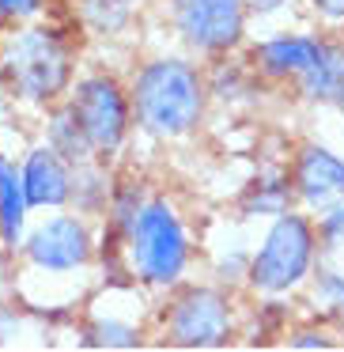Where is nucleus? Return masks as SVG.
Returning <instances> with one entry per match:
<instances>
[{
	"label": "nucleus",
	"instance_id": "nucleus-1",
	"mask_svg": "<svg viewBox=\"0 0 344 352\" xmlns=\"http://www.w3.org/2000/svg\"><path fill=\"white\" fill-rule=\"evenodd\" d=\"M133 107L148 133L155 137H182L205 114V80L185 61H152L137 76Z\"/></svg>",
	"mask_w": 344,
	"mask_h": 352
},
{
	"label": "nucleus",
	"instance_id": "nucleus-2",
	"mask_svg": "<svg viewBox=\"0 0 344 352\" xmlns=\"http://www.w3.org/2000/svg\"><path fill=\"white\" fill-rule=\"evenodd\" d=\"M125 250L133 273L144 284H174L190 258L182 220L167 201H144L133 208L125 223Z\"/></svg>",
	"mask_w": 344,
	"mask_h": 352
},
{
	"label": "nucleus",
	"instance_id": "nucleus-3",
	"mask_svg": "<svg viewBox=\"0 0 344 352\" xmlns=\"http://www.w3.org/2000/svg\"><path fill=\"white\" fill-rule=\"evenodd\" d=\"M0 72L19 99L54 102L72 80V57L57 34L42 31V27H27L4 42Z\"/></svg>",
	"mask_w": 344,
	"mask_h": 352
},
{
	"label": "nucleus",
	"instance_id": "nucleus-4",
	"mask_svg": "<svg viewBox=\"0 0 344 352\" xmlns=\"http://www.w3.org/2000/svg\"><path fill=\"white\" fill-rule=\"evenodd\" d=\"M314 261V228L306 216L280 212L268 228L261 250L250 261V284L261 292H288L310 273Z\"/></svg>",
	"mask_w": 344,
	"mask_h": 352
},
{
	"label": "nucleus",
	"instance_id": "nucleus-5",
	"mask_svg": "<svg viewBox=\"0 0 344 352\" xmlns=\"http://www.w3.org/2000/svg\"><path fill=\"white\" fill-rule=\"evenodd\" d=\"M69 114L80 125L91 152H114L129 133V99L110 76H87L69 99Z\"/></svg>",
	"mask_w": 344,
	"mask_h": 352
},
{
	"label": "nucleus",
	"instance_id": "nucleus-6",
	"mask_svg": "<svg viewBox=\"0 0 344 352\" xmlns=\"http://www.w3.org/2000/svg\"><path fill=\"white\" fill-rule=\"evenodd\" d=\"M174 27L193 50L223 54L242 38V0H174Z\"/></svg>",
	"mask_w": 344,
	"mask_h": 352
},
{
	"label": "nucleus",
	"instance_id": "nucleus-7",
	"mask_svg": "<svg viewBox=\"0 0 344 352\" xmlns=\"http://www.w3.org/2000/svg\"><path fill=\"white\" fill-rule=\"evenodd\" d=\"M231 333V307L220 292L193 288L174 303L170 314V341L182 349H216Z\"/></svg>",
	"mask_w": 344,
	"mask_h": 352
},
{
	"label": "nucleus",
	"instance_id": "nucleus-8",
	"mask_svg": "<svg viewBox=\"0 0 344 352\" xmlns=\"http://www.w3.org/2000/svg\"><path fill=\"white\" fill-rule=\"evenodd\" d=\"M27 258L38 269H49V273L84 269L91 261V235H87L84 220H76V216H54V220L38 223L31 231Z\"/></svg>",
	"mask_w": 344,
	"mask_h": 352
},
{
	"label": "nucleus",
	"instance_id": "nucleus-9",
	"mask_svg": "<svg viewBox=\"0 0 344 352\" xmlns=\"http://www.w3.org/2000/svg\"><path fill=\"white\" fill-rule=\"evenodd\" d=\"M23 178V193L31 208H61L72 197V175H69V160L57 148L42 144L19 167Z\"/></svg>",
	"mask_w": 344,
	"mask_h": 352
},
{
	"label": "nucleus",
	"instance_id": "nucleus-10",
	"mask_svg": "<svg viewBox=\"0 0 344 352\" xmlns=\"http://www.w3.org/2000/svg\"><path fill=\"white\" fill-rule=\"evenodd\" d=\"M295 190L310 205H325V201L344 197V160L333 155L329 148L306 144L295 163Z\"/></svg>",
	"mask_w": 344,
	"mask_h": 352
},
{
	"label": "nucleus",
	"instance_id": "nucleus-11",
	"mask_svg": "<svg viewBox=\"0 0 344 352\" xmlns=\"http://www.w3.org/2000/svg\"><path fill=\"white\" fill-rule=\"evenodd\" d=\"M27 193H23V178L19 167L0 155V246L16 250L23 243V228H27Z\"/></svg>",
	"mask_w": 344,
	"mask_h": 352
},
{
	"label": "nucleus",
	"instance_id": "nucleus-12",
	"mask_svg": "<svg viewBox=\"0 0 344 352\" xmlns=\"http://www.w3.org/2000/svg\"><path fill=\"white\" fill-rule=\"evenodd\" d=\"M299 87L306 99H321V102H336L344 95V50L321 42L318 57L299 72Z\"/></svg>",
	"mask_w": 344,
	"mask_h": 352
},
{
	"label": "nucleus",
	"instance_id": "nucleus-13",
	"mask_svg": "<svg viewBox=\"0 0 344 352\" xmlns=\"http://www.w3.org/2000/svg\"><path fill=\"white\" fill-rule=\"evenodd\" d=\"M318 38H273L257 50V61L268 76H299L318 57Z\"/></svg>",
	"mask_w": 344,
	"mask_h": 352
},
{
	"label": "nucleus",
	"instance_id": "nucleus-14",
	"mask_svg": "<svg viewBox=\"0 0 344 352\" xmlns=\"http://www.w3.org/2000/svg\"><path fill=\"white\" fill-rule=\"evenodd\" d=\"M49 148H57V152H61L69 163H80V160H87V155H91V148H87L80 125L72 122L69 107H65L61 114L54 118V125H49Z\"/></svg>",
	"mask_w": 344,
	"mask_h": 352
},
{
	"label": "nucleus",
	"instance_id": "nucleus-15",
	"mask_svg": "<svg viewBox=\"0 0 344 352\" xmlns=\"http://www.w3.org/2000/svg\"><path fill=\"white\" fill-rule=\"evenodd\" d=\"M87 344H106V349H137L140 333L133 326H117V322H99L91 329V341Z\"/></svg>",
	"mask_w": 344,
	"mask_h": 352
},
{
	"label": "nucleus",
	"instance_id": "nucleus-16",
	"mask_svg": "<svg viewBox=\"0 0 344 352\" xmlns=\"http://www.w3.org/2000/svg\"><path fill=\"white\" fill-rule=\"evenodd\" d=\"M42 12V0H0V19L4 23H23Z\"/></svg>",
	"mask_w": 344,
	"mask_h": 352
},
{
	"label": "nucleus",
	"instance_id": "nucleus-17",
	"mask_svg": "<svg viewBox=\"0 0 344 352\" xmlns=\"http://www.w3.org/2000/svg\"><path fill=\"white\" fill-rule=\"evenodd\" d=\"M318 292H321V299H329V307L344 311V276H336V273H321Z\"/></svg>",
	"mask_w": 344,
	"mask_h": 352
},
{
	"label": "nucleus",
	"instance_id": "nucleus-18",
	"mask_svg": "<svg viewBox=\"0 0 344 352\" xmlns=\"http://www.w3.org/2000/svg\"><path fill=\"white\" fill-rule=\"evenodd\" d=\"M310 4L325 19H333V23H341V19H344V0H310Z\"/></svg>",
	"mask_w": 344,
	"mask_h": 352
},
{
	"label": "nucleus",
	"instance_id": "nucleus-19",
	"mask_svg": "<svg viewBox=\"0 0 344 352\" xmlns=\"http://www.w3.org/2000/svg\"><path fill=\"white\" fill-rule=\"evenodd\" d=\"M321 231H325L329 239L344 235V208H333V212L325 216V223H321Z\"/></svg>",
	"mask_w": 344,
	"mask_h": 352
},
{
	"label": "nucleus",
	"instance_id": "nucleus-20",
	"mask_svg": "<svg viewBox=\"0 0 344 352\" xmlns=\"http://www.w3.org/2000/svg\"><path fill=\"white\" fill-rule=\"evenodd\" d=\"M291 344H295V349H314V344H318V349H329V341H321V337H314V333H299Z\"/></svg>",
	"mask_w": 344,
	"mask_h": 352
},
{
	"label": "nucleus",
	"instance_id": "nucleus-21",
	"mask_svg": "<svg viewBox=\"0 0 344 352\" xmlns=\"http://www.w3.org/2000/svg\"><path fill=\"white\" fill-rule=\"evenodd\" d=\"M336 102H341V110H344V95H341V99H336Z\"/></svg>",
	"mask_w": 344,
	"mask_h": 352
},
{
	"label": "nucleus",
	"instance_id": "nucleus-22",
	"mask_svg": "<svg viewBox=\"0 0 344 352\" xmlns=\"http://www.w3.org/2000/svg\"><path fill=\"white\" fill-rule=\"evenodd\" d=\"M125 4H129V0H125Z\"/></svg>",
	"mask_w": 344,
	"mask_h": 352
}]
</instances>
